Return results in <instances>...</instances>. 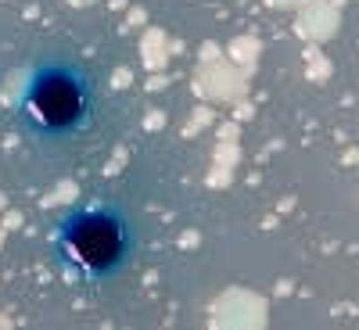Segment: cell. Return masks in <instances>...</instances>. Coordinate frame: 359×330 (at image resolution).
<instances>
[{
  "mask_svg": "<svg viewBox=\"0 0 359 330\" xmlns=\"http://www.w3.org/2000/svg\"><path fill=\"white\" fill-rule=\"evenodd\" d=\"M140 237L130 212L111 198L76 201L50 230V255L79 284H111L137 259Z\"/></svg>",
  "mask_w": 359,
  "mask_h": 330,
  "instance_id": "1",
  "label": "cell"
},
{
  "mask_svg": "<svg viewBox=\"0 0 359 330\" xmlns=\"http://www.w3.org/2000/svg\"><path fill=\"white\" fill-rule=\"evenodd\" d=\"M101 108V83L79 57L47 54L25 76L15 101V126L25 140L62 144L79 137Z\"/></svg>",
  "mask_w": 359,
  "mask_h": 330,
  "instance_id": "2",
  "label": "cell"
}]
</instances>
